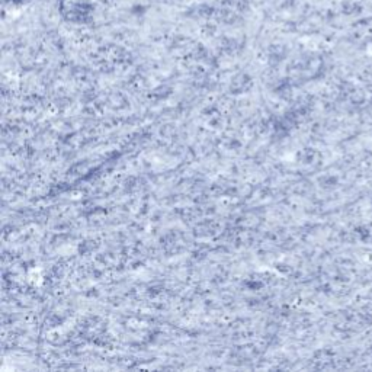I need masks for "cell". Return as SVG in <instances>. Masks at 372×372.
<instances>
[{"label":"cell","instance_id":"obj_1","mask_svg":"<svg viewBox=\"0 0 372 372\" xmlns=\"http://www.w3.org/2000/svg\"><path fill=\"white\" fill-rule=\"evenodd\" d=\"M11 3H16V5H22V3H27L29 0H9Z\"/></svg>","mask_w":372,"mask_h":372}]
</instances>
